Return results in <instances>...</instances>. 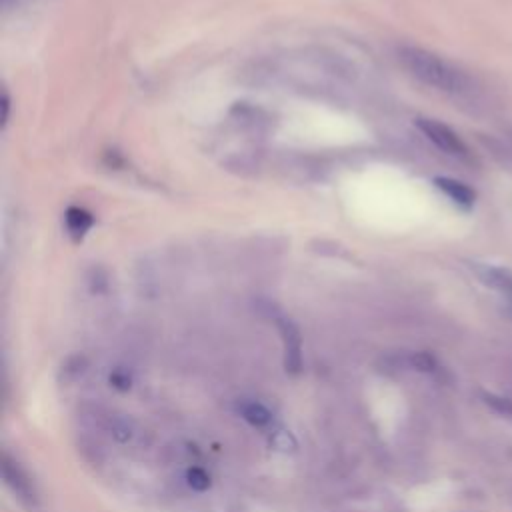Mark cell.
Listing matches in <instances>:
<instances>
[{
  "label": "cell",
  "mask_w": 512,
  "mask_h": 512,
  "mask_svg": "<svg viewBox=\"0 0 512 512\" xmlns=\"http://www.w3.org/2000/svg\"><path fill=\"white\" fill-rule=\"evenodd\" d=\"M398 58L412 76L432 88L442 92H464L468 88V78L464 72L430 50L418 46H402L398 50Z\"/></svg>",
  "instance_id": "6da1fadb"
},
{
  "label": "cell",
  "mask_w": 512,
  "mask_h": 512,
  "mask_svg": "<svg viewBox=\"0 0 512 512\" xmlns=\"http://www.w3.org/2000/svg\"><path fill=\"white\" fill-rule=\"evenodd\" d=\"M2 476L6 486L26 508L34 510L38 506V492L34 488V482L30 480L28 472L6 452L2 454Z\"/></svg>",
  "instance_id": "7a4b0ae2"
},
{
  "label": "cell",
  "mask_w": 512,
  "mask_h": 512,
  "mask_svg": "<svg viewBox=\"0 0 512 512\" xmlns=\"http://www.w3.org/2000/svg\"><path fill=\"white\" fill-rule=\"evenodd\" d=\"M416 128L442 152L450 154V156H458V158H466L468 148L462 142V138L446 124L434 120V118H416Z\"/></svg>",
  "instance_id": "3957f363"
},
{
  "label": "cell",
  "mask_w": 512,
  "mask_h": 512,
  "mask_svg": "<svg viewBox=\"0 0 512 512\" xmlns=\"http://www.w3.org/2000/svg\"><path fill=\"white\" fill-rule=\"evenodd\" d=\"M272 318H274V322H276V326L280 330L282 344H284V368L290 374H298L302 370V338H300V330H298V326L290 318H286V316H282L278 312H274Z\"/></svg>",
  "instance_id": "277c9868"
},
{
  "label": "cell",
  "mask_w": 512,
  "mask_h": 512,
  "mask_svg": "<svg viewBox=\"0 0 512 512\" xmlns=\"http://www.w3.org/2000/svg\"><path fill=\"white\" fill-rule=\"evenodd\" d=\"M468 266L484 286L498 290L506 296H512V272L508 268L484 264V262H470Z\"/></svg>",
  "instance_id": "5b68a950"
},
{
  "label": "cell",
  "mask_w": 512,
  "mask_h": 512,
  "mask_svg": "<svg viewBox=\"0 0 512 512\" xmlns=\"http://www.w3.org/2000/svg\"><path fill=\"white\" fill-rule=\"evenodd\" d=\"M434 186L462 210H470L476 202V190L460 180H454L448 176H436Z\"/></svg>",
  "instance_id": "8992f818"
},
{
  "label": "cell",
  "mask_w": 512,
  "mask_h": 512,
  "mask_svg": "<svg viewBox=\"0 0 512 512\" xmlns=\"http://www.w3.org/2000/svg\"><path fill=\"white\" fill-rule=\"evenodd\" d=\"M92 224H94V218L84 208L70 206L64 214V226H66L72 240H82Z\"/></svg>",
  "instance_id": "52a82bcc"
},
{
  "label": "cell",
  "mask_w": 512,
  "mask_h": 512,
  "mask_svg": "<svg viewBox=\"0 0 512 512\" xmlns=\"http://www.w3.org/2000/svg\"><path fill=\"white\" fill-rule=\"evenodd\" d=\"M106 430L118 440V442H130L136 436V424L124 414H110L106 418Z\"/></svg>",
  "instance_id": "ba28073f"
},
{
  "label": "cell",
  "mask_w": 512,
  "mask_h": 512,
  "mask_svg": "<svg viewBox=\"0 0 512 512\" xmlns=\"http://www.w3.org/2000/svg\"><path fill=\"white\" fill-rule=\"evenodd\" d=\"M238 412H240V416H242L246 422H250L252 426H266V424H270V420H272L270 410H268L264 404L256 402V400H242V402L238 404Z\"/></svg>",
  "instance_id": "9c48e42d"
},
{
  "label": "cell",
  "mask_w": 512,
  "mask_h": 512,
  "mask_svg": "<svg viewBox=\"0 0 512 512\" xmlns=\"http://www.w3.org/2000/svg\"><path fill=\"white\" fill-rule=\"evenodd\" d=\"M270 446L278 452H292L296 450V438L288 430H274L270 434Z\"/></svg>",
  "instance_id": "30bf717a"
},
{
  "label": "cell",
  "mask_w": 512,
  "mask_h": 512,
  "mask_svg": "<svg viewBox=\"0 0 512 512\" xmlns=\"http://www.w3.org/2000/svg\"><path fill=\"white\" fill-rule=\"evenodd\" d=\"M186 482H188V486H190L192 490H196V492H204V490L210 488V476H208V472L202 470V468H198V466H194V468H190V470L186 472Z\"/></svg>",
  "instance_id": "8fae6325"
},
{
  "label": "cell",
  "mask_w": 512,
  "mask_h": 512,
  "mask_svg": "<svg viewBox=\"0 0 512 512\" xmlns=\"http://www.w3.org/2000/svg\"><path fill=\"white\" fill-rule=\"evenodd\" d=\"M410 364H412V368H416V370H420V372H434V370L438 368L436 358H434L432 354H428V352H416V354H412V356H410Z\"/></svg>",
  "instance_id": "7c38bea8"
},
{
  "label": "cell",
  "mask_w": 512,
  "mask_h": 512,
  "mask_svg": "<svg viewBox=\"0 0 512 512\" xmlns=\"http://www.w3.org/2000/svg\"><path fill=\"white\" fill-rule=\"evenodd\" d=\"M82 372H84V358H80V356L68 358L66 364L62 366V380H64V382L76 380Z\"/></svg>",
  "instance_id": "4fadbf2b"
},
{
  "label": "cell",
  "mask_w": 512,
  "mask_h": 512,
  "mask_svg": "<svg viewBox=\"0 0 512 512\" xmlns=\"http://www.w3.org/2000/svg\"><path fill=\"white\" fill-rule=\"evenodd\" d=\"M482 398H484V402H486L492 410H496V412H500V414H504V416H512V400L500 398V396H496V394H482Z\"/></svg>",
  "instance_id": "5bb4252c"
},
{
  "label": "cell",
  "mask_w": 512,
  "mask_h": 512,
  "mask_svg": "<svg viewBox=\"0 0 512 512\" xmlns=\"http://www.w3.org/2000/svg\"><path fill=\"white\" fill-rule=\"evenodd\" d=\"M110 384L118 390H128L130 388V376L122 370H116V372L110 374Z\"/></svg>",
  "instance_id": "9a60e30c"
},
{
  "label": "cell",
  "mask_w": 512,
  "mask_h": 512,
  "mask_svg": "<svg viewBox=\"0 0 512 512\" xmlns=\"http://www.w3.org/2000/svg\"><path fill=\"white\" fill-rule=\"evenodd\" d=\"M8 106H10V102H8V94L4 92V94H2V124H6V122H8Z\"/></svg>",
  "instance_id": "2e32d148"
}]
</instances>
